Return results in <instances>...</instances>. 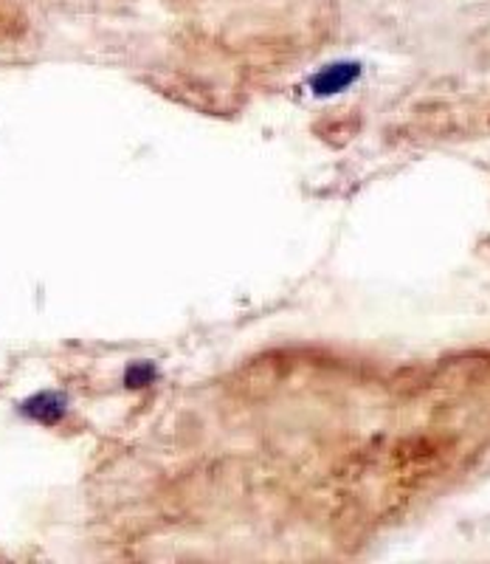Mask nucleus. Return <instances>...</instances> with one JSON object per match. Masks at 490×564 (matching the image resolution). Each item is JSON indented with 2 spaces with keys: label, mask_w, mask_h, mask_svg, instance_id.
<instances>
[{
  "label": "nucleus",
  "mask_w": 490,
  "mask_h": 564,
  "mask_svg": "<svg viewBox=\"0 0 490 564\" xmlns=\"http://www.w3.org/2000/svg\"><path fill=\"white\" fill-rule=\"evenodd\" d=\"M23 412H26L32 421L48 423V426H52V423L63 421L65 401L57 395V392H40V395L29 398L26 404H23Z\"/></svg>",
  "instance_id": "f03ea898"
},
{
  "label": "nucleus",
  "mask_w": 490,
  "mask_h": 564,
  "mask_svg": "<svg viewBox=\"0 0 490 564\" xmlns=\"http://www.w3.org/2000/svg\"><path fill=\"white\" fill-rule=\"evenodd\" d=\"M361 74H363L361 63H356V59H338V63L318 68L316 74L307 79V88H311L313 97L330 99V97H338V94H345V90H350L352 85L361 79Z\"/></svg>",
  "instance_id": "f257e3e1"
},
{
  "label": "nucleus",
  "mask_w": 490,
  "mask_h": 564,
  "mask_svg": "<svg viewBox=\"0 0 490 564\" xmlns=\"http://www.w3.org/2000/svg\"><path fill=\"white\" fill-rule=\"evenodd\" d=\"M155 379H159V367H155L153 361H135V365H130L128 372H124V384L133 387V390L155 384Z\"/></svg>",
  "instance_id": "7ed1b4c3"
}]
</instances>
